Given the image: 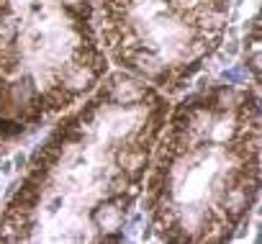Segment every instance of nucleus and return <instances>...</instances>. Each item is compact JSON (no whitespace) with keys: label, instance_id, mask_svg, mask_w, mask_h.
Returning <instances> with one entry per match:
<instances>
[{"label":"nucleus","instance_id":"1","mask_svg":"<svg viewBox=\"0 0 262 244\" xmlns=\"http://www.w3.org/2000/svg\"><path fill=\"white\" fill-rule=\"evenodd\" d=\"M123 218H126V208L116 206V203H103L93 211V224L100 229V231H116L123 226Z\"/></svg>","mask_w":262,"mask_h":244},{"label":"nucleus","instance_id":"2","mask_svg":"<svg viewBox=\"0 0 262 244\" xmlns=\"http://www.w3.org/2000/svg\"><path fill=\"white\" fill-rule=\"evenodd\" d=\"M221 77H224V82H239V80H244V77H247V67H234V70H226Z\"/></svg>","mask_w":262,"mask_h":244},{"label":"nucleus","instance_id":"3","mask_svg":"<svg viewBox=\"0 0 262 244\" xmlns=\"http://www.w3.org/2000/svg\"><path fill=\"white\" fill-rule=\"evenodd\" d=\"M67 6H80V3H88V0H64Z\"/></svg>","mask_w":262,"mask_h":244}]
</instances>
